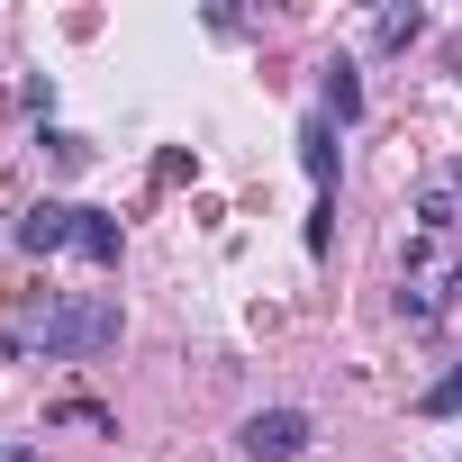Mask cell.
<instances>
[{
    "label": "cell",
    "instance_id": "cell-4",
    "mask_svg": "<svg viewBox=\"0 0 462 462\" xmlns=\"http://www.w3.org/2000/svg\"><path fill=\"white\" fill-rule=\"evenodd\" d=\"M64 245H73V199L19 208V254H64Z\"/></svg>",
    "mask_w": 462,
    "mask_h": 462
},
{
    "label": "cell",
    "instance_id": "cell-10",
    "mask_svg": "<svg viewBox=\"0 0 462 462\" xmlns=\"http://www.w3.org/2000/svg\"><path fill=\"white\" fill-rule=\"evenodd\" d=\"M327 236H336V199H318V208H309V254H327Z\"/></svg>",
    "mask_w": 462,
    "mask_h": 462
},
{
    "label": "cell",
    "instance_id": "cell-6",
    "mask_svg": "<svg viewBox=\"0 0 462 462\" xmlns=\"http://www.w3.org/2000/svg\"><path fill=\"white\" fill-rule=\"evenodd\" d=\"M300 163H309L318 199H336V172H345V154H336V127H327V118H309V127H300Z\"/></svg>",
    "mask_w": 462,
    "mask_h": 462
},
{
    "label": "cell",
    "instance_id": "cell-1",
    "mask_svg": "<svg viewBox=\"0 0 462 462\" xmlns=\"http://www.w3.org/2000/svg\"><path fill=\"white\" fill-rule=\"evenodd\" d=\"M127 336V318H118V300L109 291H64V300H46L19 336H10V354H46V363H91V354H109Z\"/></svg>",
    "mask_w": 462,
    "mask_h": 462
},
{
    "label": "cell",
    "instance_id": "cell-2",
    "mask_svg": "<svg viewBox=\"0 0 462 462\" xmlns=\"http://www.w3.org/2000/svg\"><path fill=\"white\" fill-rule=\"evenodd\" d=\"M309 408H254L245 426H236V453L245 462H291V453H309Z\"/></svg>",
    "mask_w": 462,
    "mask_h": 462
},
{
    "label": "cell",
    "instance_id": "cell-11",
    "mask_svg": "<svg viewBox=\"0 0 462 462\" xmlns=\"http://www.w3.org/2000/svg\"><path fill=\"white\" fill-rule=\"evenodd\" d=\"M0 462H37V453H28V444H19V453H0Z\"/></svg>",
    "mask_w": 462,
    "mask_h": 462
},
{
    "label": "cell",
    "instance_id": "cell-7",
    "mask_svg": "<svg viewBox=\"0 0 462 462\" xmlns=\"http://www.w3.org/2000/svg\"><path fill=\"white\" fill-rule=\"evenodd\" d=\"M354 118H363V73L336 55L327 64V127H354Z\"/></svg>",
    "mask_w": 462,
    "mask_h": 462
},
{
    "label": "cell",
    "instance_id": "cell-8",
    "mask_svg": "<svg viewBox=\"0 0 462 462\" xmlns=\"http://www.w3.org/2000/svg\"><path fill=\"white\" fill-rule=\"evenodd\" d=\"M417 37H426V10H417V0H408V10H381V19H372V46H381V55H408Z\"/></svg>",
    "mask_w": 462,
    "mask_h": 462
},
{
    "label": "cell",
    "instance_id": "cell-9",
    "mask_svg": "<svg viewBox=\"0 0 462 462\" xmlns=\"http://www.w3.org/2000/svg\"><path fill=\"white\" fill-rule=\"evenodd\" d=\"M417 417H462V363H453L444 381H426V399H417Z\"/></svg>",
    "mask_w": 462,
    "mask_h": 462
},
{
    "label": "cell",
    "instance_id": "cell-3",
    "mask_svg": "<svg viewBox=\"0 0 462 462\" xmlns=\"http://www.w3.org/2000/svg\"><path fill=\"white\" fill-rule=\"evenodd\" d=\"M453 226H462V154H453L444 172H426V181H417V245L453 236Z\"/></svg>",
    "mask_w": 462,
    "mask_h": 462
},
{
    "label": "cell",
    "instance_id": "cell-5",
    "mask_svg": "<svg viewBox=\"0 0 462 462\" xmlns=\"http://www.w3.org/2000/svg\"><path fill=\"white\" fill-rule=\"evenodd\" d=\"M73 254H82V263H100V273H118L127 236H118V217H109V208H73Z\"/></svg>",
    "mask_w": 462,
    "mask_h": 462
}]
</instances>
